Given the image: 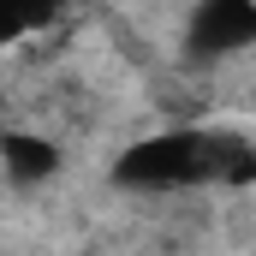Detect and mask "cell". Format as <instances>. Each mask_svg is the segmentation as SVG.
Segmentation results:
<instances>
[{
	"label": "cell",
	"mask_w": 256,
	"mask_h": 256,
	"mask_svg": "<svg viewBox=\"0 0 256 256\" xmlns=\"http://www.w3.org/2000/svg\"><path fill=\"white\" fill-rule=\"evenodd\" d=\"M208 149L214 137L202 131H161V137H143L120 155V185H137V191H167V185H191V179H208Z\"/></svg>",
	"instance_id": "cell-1"
},
{
	"label": "cell",
	"mask_w": 256,
	"mask_h": 256,
	"mask_svg": "<svg viewBox=\"0 0 256 256\" xmlns=\"http://www.w3.org/2000/svg\"><path fill=\"white\" fill-rule=\"evenodd\" d=\"M191 48L196 54H238L256 48V0H196L191 12Z\"/></svg>",
	"instance_id": "cell-2"
},
{
	"label": "cell",
	"mask_w": 256,
	"mask_h": 256,
	"mask_svg": "<svg viewBox=\"0 0 256 256\" xmlns=\"http://www.w3.org/2000/svg\"><path fill=\"white\" fill-rule=\"evenodd\" d=\"M0 161L18 185H36V179H54L60 173V143L36 137V131H6L0 137Z\"/></svg>",
	"instance_id": "cell-3"
},
{
	"label": "cell",
	"mask_w": 256,
	"mask_h": 256,
	"mask_svg": "<svg viewBox=\"0 0 256 256\" xmlns=\"http://www.w3.org/2000/svg\"><path fill=\"white\" fill-rule=\"evenodd\" d=\"M54 12H60V0H0V48L18 36H36Z\"/></svg>",
	"instance_id": "cell-4"
}]
</instances>
